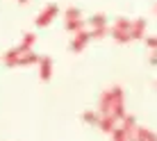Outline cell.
<instances>
[{
  "label": "cell",
  "instance_id": "8992f818",
  "mask_svg": "<svg viewBox=\"0 0 157 141\" xmlns=\"http://www.w3.org/2000/svg\"><path fill=\"white\" fill-rule=\"evenodd\" d=\"M39 57H41V55H36V52H32V50L21 52L18 59H16V66H34V64L39 62Z\"/></svg>",
  "mask_w": 157,
  "mask_h": 141
},
{
  "label": "cell",
  "instance_id": "e0dca14e",
  "mask_svg": "<svg viewBox=\"0 0 157 141\" xmlns=\"http://www.w3.org/2000/svg\"><path fill=\"white\" fill-rule=\"evenodd\" d=\"M130 25H132V21H128V18H116V23H114V28H121V30H128L130 32Z\"/></svg>",
  "mask_w": 157,
  "mask_h": 141
},
{
  "label": "cell",
  "instance_id": "7402d4cb",
  "mask_svg": "<svg viewBox=\"0 0 157 141\" xmlns=\"http://www.w3.org/2000/svg\"><path fill=\"white\" fill-rule=\"evenodd\" d=\"M155 86H157V82H155Z\"/></svg>",
  "mask_w": 157,
  "mask_h": 141
},
{
  "label": "cell",
  "instance_id": "9a60e30c",
  "mask_svg": "<svg viewBox=\"0 0 157 141\" xmlns=\"http://www.w3.org/2000/svg\"><path fill=\"white\" fill-rule=\"evenodd\" d=\"M109 134H112V141H128V137H125V132H123V130L118 128V125H116L114 130H112Z\"/></svg>",
  "mask_w": 157,
  "mask_h": 141
},
{
  "label": "cell",
  "instance_id": "ac0fdd59",
  "mask_svg": "<svg viewBox=\"0 0 157 141\" xmlns=\"http://www.w3.org/2000/svg\"><path fill=\"white\" fill-rule=\"evenodd\" d=\"M148 66H157V50H150V57H148Z\"/></svg>",
  "mask_w": 157,
  "mask_h": 141
},
{
  "label": "cell",
  "instance_id": "30bf717a",
  "mask_svg": "<svg viewBox=\"0 0 157 141\" xmlns=\"http://www.w3.org/2000/svg\"><path fill=\"white\" fill-rule=\"evenodd\" d=\"M64 28L68 32H80V30H86V21L80 16V18H73V21H66L64 23Z\"/></svg>",
  "mask_w": 157,
  "mask_h": 141
},
{
  "label": "cell",
  "instance_id": "ffe728a7",
  "mask_svg": "<svg viewBox=\"0 0 157 141\" xmlns=\"http://www.w3.org/2000/svg\"><path fill=\"white\" fill-rule=\"evenodd\" d=\"M18 2H21V5H28V2H30V0H18Z\"/></svg>",
  "mask_w": 157,
  "mask_h": 141
},
{
  "label": "cell",
  "instance_id": "44dd1931",
  "mask_svg": "<svg viewBox=\"0 0 157 141\" xmlns=\"http://www.w3.org/2000/svg\"><path fill=\"white\" fill-rule=\"evenodd\" d=\"M155 14H157V5H155Z\"/></svg>",
  "mask_w": 157,
  "mask_h": 141
},
{
  "label": "cell",
  "instance_id": "4fadbf2b",
  "mask_svg": "<svg viewBox=\"0 0 157 141\" xmlns=\"http://www.w3.org/2000/svg\"><path fill=\"white\" fill-rule=\"evenodd\" d=\"M82 121L86 123V125H98L100 123V114L94 112V109H86V112H82Z\"/></svg>",
  "mask_w": 157,
  "mask_h": 141
},
{
  "label": "cell",
  "instance_id": "d6986e66",
  "mask_svg": "<svg viewBox=\"0 0 157 141\" xmlns=\"http://www.w3.org/2000/svg\"><path fill=\"white\" fill-rule=\"evenodd\" d=\"M128 141H137V137H134V134H132V137H128Z\"/></svg>",
  "mask_w": 157,
  "mask_h": 141
},
{
  "label": "cell",
  "instance_id": "ba28073f",
  "mask_svg": "<svg viewBox=\"0 0 157 141\" xmlns=\"http://www.w3.org/2000/svg\"><path fill=\"white\" fill-rule=\"evenodd\" d=\"M109 36L114 39L116 43H130V32L128 30H121V28H109Z\"/></svg>",
  "mask_w": 157,
  "mask_h": 141
},
{
  "label": "cell",
  "instance_id": "3957f363",
  "mask_svg": "<svg viewBox=\"0 0 157 141\" xmlns=\"http://www.w3.org/2000/svg\"><path fill=\"white\" fill-rule=\"evenodd\" d=\"M89 30H80V32H73V39L68 43V48H71V52H82L86 46H89Z\"/></svg>",
  "mask_w": 157,
  "mask_h": 141
},
{
  "label": "cell",
  "instance_id": "7c38bea8",
  "mask_svg": "<svg viewBox=\"0 0 157 141\" xmlns=\"http://www.w3.org/2000/svg\"><path fill=\"white\" fill-rule=\"evenodd\" d=\"M105 36H109V25H102V28H91V30H89V39H94V41H100V39H105Z\"/></svg>",
  "mask_w": 157,
  "mask_h": 141
},
{
  "label": "cell",
  "instance_id": "9c48e42d",
  "mask_svg": "<svg viewBox=\"0 0 157 141\" xmlns=\"http://www.w3.org/2000/svg\"><path fill=\"white\" fill-rule=\"evenodd\" d=\"M34 43H36V34H34V32H28V34H23V41H21L16 48H18L21 52H28V50H32Z\"/></svg>",
  "mask_w": 157,
  "mask_h": 141
},
{
  "label": "cell",
  "instance_id": "6da1fadb",
  "mask_svg": "<svg viewBox=\"0 0 157 141\" xmlns=\"http://www.w3.org/2000/svg\"><path fill=\"white\" fill-rule=\"evenodd\" d=\"M96 112H98L100 116L112 114L116 121H121V118L125 116V93H123L121 86H109V89L102 91V96L98 100V109Z\"/></svg>",
  "mask_w": 157,
  "mask_h": 141
},
{
  "label": "cell",
  "instance_id": "52a82bcc",
  "mask_svg": "<svg viewBox=\"0 0 157 141\" xmlns=\"http://www.w3.org/2000/svg\"><path fill=\"white\" fill-rule=\"evenodd\" d=\"M116 125H118V121H116L114 116H112V114H107V116H100V123H98V128H100L105 134H109V132H112V130H114Z\"/></svg>",
  "mask_w": 157,
  "mask_h": 141
},
{
  "label": "cell",
  "instance_id": "2e32d148",
  "mask_svg": "<svg viewBox=\"0 0 157 141\" xmlns=\"http://www.w3.org/2000/svg\"><path fill=\"white\" fill-rule=\"evenodd\" d=\"M144 43H146V46H148V50H157V34L144 36Z\"/></svg>",
  "mask_w": 157,
  "mask_h": 141
},
{
  "label": "cell",
  "instance_id": "5b68a950",
  "mask_svg": "<svg viewBox=\"0 0 157 141\" xmlns=\"http://www.w3.org/2000/svg\"><path fill=\"white\" fill-rule=\"evenodd\" d=\"M144 36H146V21L144 18L132 21V25H130V41H139Z\"/></svg>",
  "mask_w": 157,
  "mask_h": 141
},
{
  "label": "cell",
  "instance_id": "5bb4252c",
  "mask_svg": "<svg viewBox=\"0 0 157 141\" xmlns=\"http://www.w3.org/2000/svg\"><path fill=\"white\" fill-rule=\"evenodd\" d=\"M86 25H89V28H102V25H107V16L105 14H94L86 21Z\"/></svg>",
  "mask_w": 157,
  "mask_h": 141
},
{
  "label": "cell",
  "instance_id": "8fae6325",
  "mask_svg": "<svg viewBox=\"0 0 157 141\" xmlns=\"http://www.w3.org/2000/svg\"><path fill=\"white\" fill-rule=\"evenodd\" d=\"M134 137H137V141H157V134L148 128H137Z\"/></svg>",
  "mask_w": 157,
  "mask_h": 141
},
{
  "label": "cell",
  "instance_id": "7a4b0ae2",
  "mask_svg": "<svg viewBox=\"0 0 157 141\" xmlns=\"http://www.w3.org/2000/svg\"><path fill=\"white\" fill-rule=\"evenodd\" d=\"M57 16H59V7L57 5H48V7H43L41 12L36 14L34 23H36V28H48L52 21H57Z\"/></svg>",
  "mask_w": 157,
  "mask_h": 141
},
{
  "label": "cell",
  "instance_id": "277c9868",
  "mask_svg": "<svg viewBox=\"0 0 157 141\" xmlns=\"http://www.w3.org/2000/svg\"><path fill=\"white\" fill-rule=\"evenodd\" d=\"M36 66H39V78L43 82H48V80L52 78V68H55V64H52V59L48 55H41L39 62H36Z\"/></svg>",
  "mask_w": 157,
  "mask_h": 141
}]
</instances>
